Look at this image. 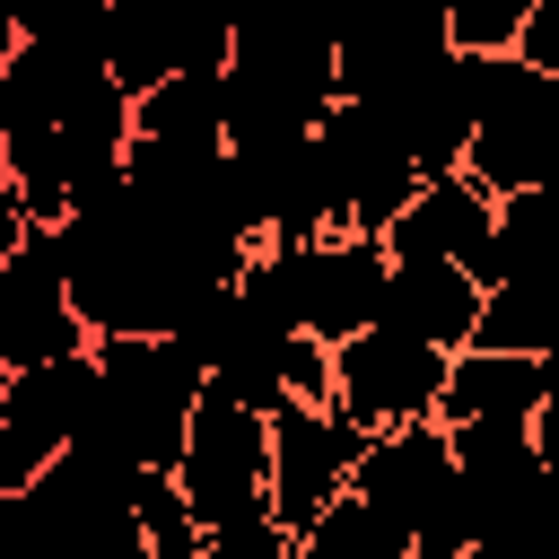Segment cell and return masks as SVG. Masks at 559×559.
Here are the masks:
<instances>
[{"label": "cell", "instance_id": "obj_21", "mask_svg": "<svg viewBox=\"0 0 559 559\" xmlns=\"http://www.w3.org/2000/svg\"><path fill=\"white\" fill-rule=\"evenodd\" d=\"M498 533H507L524 559H559V472H542V489H533ZM480 542H489V533H480Z\"/></svg>", "mask_w": 559, "mask_h": 559}, {"label": "cell", "instance_id": "obj_4", "mask_svg": "<svg viewBox=\"0 0 559 559\" xmlns=\"http://www.w3.org/2000/svg\"><path fill=\"white\" fill-rule=\"evenodd\" d=\"M175 480H183V498L201 507V524L262 515V507H271V411H253V402H236L227 384H210L201 411H192V437H183Z\"/></svg>", "mask_w": 559, "mask_h": 559}, {"label": "cell", "instance_id": "obj_6", "mask_svg": "<svg viewBox=\"0 0 559 559\" xmlns=\"http://www.w3.org/2000/svg\"><path fill=\"white\" fill-rule=\"evenodd\" d=\"M367 437H376V428H358L349 411L297 402V393H288V402L271 411V515H280L288 533H306V524L358 480Z\"/></svg>", "mask_w": 559, "mask_h": 559}, {"label": "cell", "instance_id": "obj_25", "mask_svg": "<svg viewBox=\"0 0 559 559\" xmlns=\"http://www.w3.org/2000/svg\"><path fill=\"white\" fill-rule=\"evenodd\" d=\"M411 559H454V550H411Z\"/></svg>", "mask_w": 559, "mask_h": 559}, {"label": "cell", "instance_id": "obj_7", "mask_svg": "<svg viewBox=\"0 0 559 559\" xmlns=\"http://www.w3.org/2000/svg\"><path fill=\"white\" fill-rule=\"evenodd\" d=\"M445 367H454V349H437V341H419L402 323H367L358 341H341V393H332V411H349L358 428L437 419Z\"/></svg>", "mask_w": 559, "mask_h": 559}, {"label": "cell", "instance_id": "obj_23", "mask_svg": "<svg viewBox=\"0 0 559 559\" xmlns=\"http://www.w3.org/2000/svg\"><path fill=\"white\" fill-rule=\"evenodd\" d=\"M533 70H559V0H533V26H524V44H515Z\"/></svg>", "mask_w": 559, "mask_h": 559}, {"label": "cell", "instance_id": "obj_8", "mask_svg": "<svg viewBox=\"0 0 559 559\" xmlns=\"http://www.w3.org/2000/svg\"><path fill=\"white\" fill-rule=\"evenodd\" d=\"M96 349V323L79 314L52 227H35L17 253H0V367H44V358H79Z\"/></svg>", "mask_w": 559, "mask_h": 559}, {"label": "cell", "instance_id": "obj_15", "mask_svg": "<svg viewBox=\"0 0 559 559\" xmlns=\"http://www.w3.org/2000/svg\"><path fill=\"white\" fill-rule=\"evenodd\" d=\"M227 70H175L166 87L140 96V140H201V148H227Z\"/></svg>", "mask_w": 559, "mask_h": 559}, {"label": "cell", "instance_id": "obj_1", "mask_svg": "<svg viewBox=\"0 0 559 559\" xmlns=\"http://www.w3.org/2000/svg\"><path fill=\"white\" fill-rule=\"evenodd\" d=\"M201 393H210V358L192 341H175V332H105L96 341V428L87 437L122 445L148 472H175Z\"/></svg>", "mask_w": 559, "mask_h": 559}, {"label": "cell", "instance_id": "obj_13", "mask_svg": "<svg viewBox=\"0 0 559 559\" xmlns=\"http://www.w3.org/2000/svg\"><path fill=\"white\" fill-rule=\"evenodd\" d=\"M480 306H489V288L463 262H393V280H384V323H402L437 349H472Z\"/></svg>", "mask_w": 559, "mask_h": 559}, {"label": "cell", "instance_id": "obj_9", "mask_svg": "<svg viewBox=\"0 0 559 559\" xmlns=\"http://www.w3.org/2000/svg\"><path fill=\"white\" fill-rule=\"evenodd\" d=\"M384 280H393V245L367 227L341 236H306V332L314 341H358L367 323H384Z\"/></svg>", "mask_w": 559, "mask_h": 559}, {"label": "cell", "instance_id": "obj_17", "mask_svg": "<svg viewBox=\"0 0 559 559\" xmlns=\"http://www.w3.org/2000/svg\"><path fill=\"white\" fill-rule=\"evenodd\" d=\"M480 349H524V358H550L559 349V271L550 280H498L489 306H480Z\"/></svg>", "mask_w": 559, "mask_h": 559}, {"label": "cell", "instance_id": "obj_24", "mask_svg": "<svg viewBox=\"0 0 559 559\" xmlns=\"http://www.w3.org/2000/svg\"><path fill=\"white\" fill-rule=\"evenodd\" d=\"M463 559H524V550H515V542H507V533H489V542H472V550H463Z\"/></svg>", "mask_w": 559, "mask_h": 559}, {"label": "cell", "instance_id": "obj_22", "mask_svg": "<svg viewBox=\"0 0 559 559\" xmlns=\"http://www.w3.org/2000/svg\"><path fill=\"white\" fill-rule=\"evenodd\" d=\"M288 393H297V402H332V393H341V349L314 341V332H297V341H288Z\"/></svg>", "mask_w": 559, "mask_h": 559}, {"label": "cell", "instance_id": "obj_20", "mask_svg": "<svg viewBox=\"0 0 559 559\" xmlns=\"http://www.w3.org/2000/svg\"><path fill=\"white\" fill-rule=\"evenodd\" d=\"M210 559H297V533L262 507V515H236V524H210Z\"/></svg>", "mask_w": 559, "mask_h": 559}, {"label": "cell", "instance_id": "obj_12", "mask_svg": "<svg viewBox=\"0 0 559 559\" xmlns=\"http://www.w3.org/2000/svg\"><path fill=\"white\" fill-rule=\"evenodd\" d=\"M542 402H550V358H524V349H454V367H445V402H437V419L445 428H463V419H542Z\"/></svg>", "mask_w": 559, "mask_h": 559}, {"label": "cell", "instance_id": "obj_14", "mask_svg": "<svg viewBox=\"0 0 559 559\" xmlns=\"http://www.w3.org/2000/svg\"><path fill=\"white\" fill-rule=\"evenodd\" d=\"M559 271V183H524L498 201V245L472 262L480 288L498 280H550Z\"/></svg>", "mask_w": 559, "mask_h": 559}, {"label": "cell", "instance_id": "obj_10", "mask_svg": "<svg viewBox=\"0 0 559 559\" xmlns=\"http://www.w3.org/2000/svg\"><path fill=\"white\" fill-rule=\"evenodd\" d=\"M454 428L445 419H411V428H376L367 437V454H358V498H376L393 524H428L437 507H445V489H454Z\"/></svg>", "mask_w": 559, "mask_h": 559}, {"label": "cell", "instance_id": "obj_3", "mask_svg": "<svg viewBox=\"0 0 559 559\" xmlns=\"http://www.w3.org/2000/svg\"><path fill=\"white\" fill-rule=\"evenodd\" d=\"M105 61L131 96L236 61V0H105Z\"/></svg>", "mask_w": 559, "mask_h": 559}, {"label": "cell", "instance_id": "obj_2", "mask_svg": "<svg viewBox=\"0 0 559 559\" xmlns=\"http://www.w3.org/2000/svg\"><path fill=\"white\" fill-rule=\"evenodd\" d=\"M96 428V349L9 367L0 376V489H35L79 437Z\"/></svg>", "mask_w": 559, "mask_h": 559}, {"label": "cell", "instance_id": "obj_11", "mask_svg": "<svg viewBox=\"0 0 559 559\" xmlns=\"http://www.w3.org/2000/svg\"><path fill=\"white\" fill-rule=\"evenodd\" d=\"M384 245H393V262H463V271H472V262L498 245V192H489L472 166L428 175L419 201L384 227Z\"/></svg>", "mask_w": 559, "mask_h": 559}, {"label": "cell", "instance_id": "obj_5", "mask_svg": "<svg viewBox=\"0 0 559 559\" xmlns=\"http://www.w3.org/2000/svg\"><path fill=\"white\" fill-rule=\"evenodd\" d=\"M314 148H323V175H332V192H341V227H367V236H384V227L419 201V183H428V166L402 148V131H393L376 105H358V96H341V105L323 114Z\"/></svg>", "mask_w": 559, "mask_h": 559}, {"label": "cell", "instance_id": "obj_16", "mask_svg": "<svg viewBox=\"0 0 559 559\" xmlns=\"http://www.w3.org/2000/svg\"><path fill=\"white\" fill-rule=\"evenodd\" d=\"M419 550V533L411 524H393L376 498H358V489H341L306 533H297V559H411Z\"/></svg>", "mask_w": 559, "mask_h": 559}, {"label": "cell", "instance_id": "obj_19", "mask_svg": "<svg viewBox=\"0 0 559 559\" xmlns=\"http://www.w3.org/2000/svg\"><path fill=\"white\" fill-rule=\"evenodd\" d=\"M524 26H533V0H445V35H454V52H515L524 44Z\"/></svg>", "mask_w": 559, "mask_h": 559}, {"label": "cell", "instance_id": "obj_18", "mask_svg": "<svg viewBox=\"0 0 559 559\" xmlns=\"http://www.w3.org/2000/svg\"><path fill=\"white\" fill-rule=\"evenodd\" d=\"M131 507H140V533H148L157 559H210V524H201V507L183 498L175 472H140L131 480Z\"/></svg>", "mask_w": 559, "mask_h": 559}]
</instances>
